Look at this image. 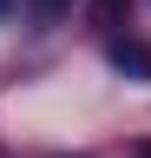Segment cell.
Returning a JSON list of instances; mask_svg holds the SVG:
<instances>
[{
	"instance_id": "obj_1",
	"label": "cell",
	"mask_w": 151,
	"mask_h": 158,
	"mask_svg": "<svg viewBox=\"0 0 151 158\" xmlns=\"http://www.w3.org/2000/svg\"><path fill=\"white\" fill-rule=\"evenodd\" d=\"M112 59H118V66H131V73H151V53H145V46H125V40L112 46Z\"/></svg>"
},
{
	"instance_id": "obj_2",
	"label": "cell",
	"mask_w": 151,
	"mask_h": 158,
	"mask_svg": "<svg viewBox=\"0 0 151 158\" xmlns=\"http://www.w3.org/2000/svg\"><path fill=\"white\" fill-rule=\"evenodd\" d=\"M33 7H40V13H59V7H66V0H33Z\"/></svg>"
},
{
	"instance_id": "obj_3",
	"label": "cell",
	"mask_w": 151,
	"mask_h": 158,
	"mask_svg": "<svg viewBox=\"0 0 151 158\" xmlns=\"http://www.w3.org/2000/svg\"><path fill=\"white\" fill-rule=\"evenodd\" d=\"M7 13H13V0H0V20H7Z\"/></svg>"
},
{
	"instance_id": "obj_4",
	"label": "cell",
	"mask_w": 151,
	"mask_h": 158,
	"mask_svg": "<svg viewBox=\"0 0 151 158\" xmlns=\"http://www.w3.org/2000/svg\"><path fill=\"white\" fill-rule=\"evenodd\" d=\"M138 158H151V145H145V152H138Z\"/></svg>"
}]
</instances>
